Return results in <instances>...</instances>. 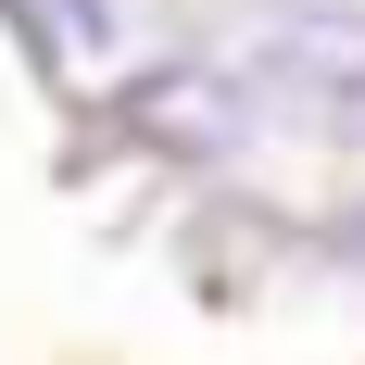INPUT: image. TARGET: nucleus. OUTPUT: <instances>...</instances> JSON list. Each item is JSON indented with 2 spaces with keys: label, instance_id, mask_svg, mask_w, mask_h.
Listing matches in <instances>:
<instances>
[{
  "label": "nucleus",
  "instance_id": "f257e3e1",
  "mask_svg": "<svg viewBox=\"0 0 365 365\" xmlns=\"http://www.w3.org/2000/svg\"><path fill=\"white\" fill-rule=\"evenodd\" d=\"M264 101H290L315 139H353L365 151V13L353 0H315V13H290V26L264 38Z\"/></svg>",
  "mask_w": 365,
  "mask_h": 365
},
{
  "label": "nucleus",
  "instance_id": "f03ea898",
  "mask_svg": "<svg viewBox=\"0 0 365 365\" xmlns=\"http://www.w3.org/2000/svg\"><path fill=\"white\" fill-rule=\"evenodd\" d=\"M252 101H264V76H227V63H151L139 88H126V126H139L151 151H202V164H227V151H252Z\"/></svg>",
  "mask_w": 365,
  "mask_h": 365
},
{
  "label": "nucleus",
  "instance_id": "7ed1b4c3",
  "mask_svg": "<svg viewBox=\"0 0 365 365\" xmlns=\"http://www.w3.org/2000/svg\"><path fill=\"white\" fill-rule=\"evenodd\" d=\"M38 38H51V63H101L113 51V0H26Z\"/></svg>",
  "mask_w": 365,
  "mask_h": 365
}]
</instances>
